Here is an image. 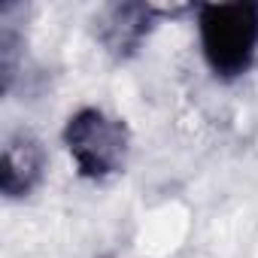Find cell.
<instances>
[{
    "label": "cell",
    "instance_id": "obj_4",
    "mask_svg": "<svg viewBox=\"0 0 258 258\" xmlns=\"http://www.w3.org/2000/svg\"><path fill=\"white\" fill-rule=\"evenodd\" d=\"M46 176V149L31 131H16L4 143L0 161V191L10 201L28 198Z\"/></svg>",
    "mask_w": 258,
    "mask_h": 258
},
{
    "label": "cell",
    "instance_id": "obj_3",
    "mask_svg": "<svg viewBox=\"0 0 258 258\" xmlns=\"http://www.w3.org/2000/svg\"><path fill=\"white\" fill-rule=\"evenodd\" d=\"M161 16H173V10H158L152 4H109L97 16L94 34L106 55H112L115 61H127L137 55Z\"/></svg>",
    "mask_w": 258,
    "mask_h": 258
},
{
    "label": "cell",
    "instance_id": "obj_2",
    "mask_svg": "<svg viewBox=\"0 0 258 258\" xmlns=\"http://www.w3.org/2000/svg\"><path fill=\"white\" fill-rule=\"evenodd\" d=\"M64 146L85 179H106L127 161L131 131L127 124L97 106H82L64 124Z\"/></svg>",
    "mask_w": 258,
    "mask_h": 258
},
{
    "label": "cell",
    "instance_id": "obj_1",
    "mask_svg": "<svg viewBox=\"0 0 258 258\" xmlns=\"http://www.w3.org/2000/svg\"><path fill=\"white\" fill-rule=\"evenodd\" d=\"M198 34L207 67L219 79L243 76L258 52V4H204L198 7Z\"/></svg>",
    "mask_w": 258,
    "mask_h": 258
}]
</instances>
